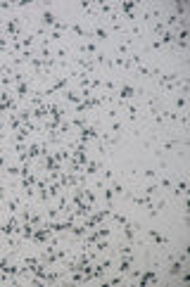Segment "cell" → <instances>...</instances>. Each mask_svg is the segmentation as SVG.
<instances>
[{"instance_id":"obj_1","label":"cell","mask_w":190,"mask_h":287,"mask_svg":"<svg viewBox=\"0 0 190 287\" xmlns=\"http://www.w3.org/2000/svg\"><path fill=\"white\" fill-rule=\"evenodd\" d=\"M150 240L157 242V245H166V237H164L162 233H157V230H150Z\"/></svg>"},{"instance_id":"obj_2","label":"cell","mask_w":190,"mask_h":287,"mask_svg":"<svg viewBox=\"0 0 190 287\" xmlns=\"http://www.w3.org/2000/svg\"><path fill=\"white\" fill-rule=\"evenodd\" d=\"M124 12H126V17H128V19H136V5H133V3H124Z\"/></svg>"},{"instance_id":"obj_3","label":"cell","mask_w":190,"mask_h":287,"mask_svg":"<svg viewBox=\"0 0 190 287\" xmlns=\"http://www.w3.org/2000/svg\"><path fill=\"white\" fill-rule=\"evenodd\" d=\"M81 50H83L86 55H98V45H95V43H86Z\"/></svg>"},{"instance_id":"obj_4","label":"cell","mask_w":190,"mask_h":287,"mask_svg":"<svg viewBox=\"0 0 190 287\" xmlns=\"http://www.w3.org/2000/svg\"><path fill=\"white\" fill-rule=\"evenodd\" d=\"M114 223H117V225H126V223H128V218H126L124 214H114Z\"/></svg>"},{"instance_id":"obj_5","label":"cell","mask_w":190,"mask_h":287,"mask_svg":"<svg viewBox=\"0 0 190 287\" xmlns=\"http://www.w3.org/2000/svg\"><path fill=\"white\" fill-rule=\"evenodd\" d=\"M133 95V85H124L121 88V97H131Z\"/></svg>"},{"instance_id":"obj_6","label":"cell","mask_w":190,"mask_h":287,"mask_svg":"<svg viewBox=\"0 0 190 287\" xmlns=\"http://www.w3.org/2000/svg\"><path fill=\"white\" fill-rule=\"evenodd\" d=\"M43 21H45V24H52V21H55V14L45 10V12H43Z\"/></svg>"},{"instance_id":"obj_7","label":"cell","mask_w":190,"mask_h":287,"mask_svg":"<svg viewBox=\"0 0 190 287\" xmlns=\"http://www.w3.org/2000/svg\"><path fill=\"white\" fill-rule=\"evenodd\" d=\"M17 93H19V95H26V93H29V85H26V83H17Z\"/></svg>"},{"instance_id":"obj_8","label":"cell","mask_w":190,"mask_h":287,"mask_svg":"<svg viewBox=\"0 0 190 287\" xmlns=\"http://www.w3.org/2000/svg\"><path fill=\"white\" fill-rule=\"evenodd\" d=\"M100 171V161H93L90 166H88V173H98Z\"/></svg>"},{"instance_id":"obj_9","label":"cell","mask_w":190,"mask_h":287,"mask_svg":"<svg viewBox=\"0 0 190 287\" xmlns=\"http://www.w3.org/2000/svg\"><path fill=\"white\" fill-rule=\"evenodd\" d=\"M150 280L155 282V280H157V275H155V273H145V275H143V282H150Z\"/></svg>"},{"instance_id":"obj_10","label":"cell","mask_w":190,"mask_h":287,"mask_svg":"<svg viewBox=\"0 0 190 287\" xmlns=\"http://www.w3.org/2000/svg\"><path fill=\"white\" fill-rule=\"evenodd\" d=\"M71 31H74V33H76V36H83V33H86V31H83V29H81V26H79V24H74V26H71Z\"/></svg>"},{"instance_id":"obj_11","label":"cell","mask_w":190,"mask_h":287,"mask_svg":"<svg viewBox=\"0 0 190 287\" xmlns=\"http://www.w3.org/2000/svg\"><path fill=\"white\" fill-rule=\"evenodd\" d=\"M93 31H95L98 38H107V31H105V29H93Z\"/></svg>"},{"instance_id":"obj_12","label":"cell","mask_w":190,"mask_h":287,"mask_svg":"<svg viewBox=\"0 0 190 287\" xmlns=\"http://www.w3.org/2000/svg\"><path fill=\"white\" fill-rule=\"evenodd\" d=\"M117 52H119V55H126V52H128V45H126V43H124V45H119V48H117Z\"/></svg>"},{"instance_id":"obj_13","label":"cell","mask_w":190,"mask_h":287,"mask_svg":"<svg viewBox=\"0 0 190 287\" xmlns=\"http://www.w3.org/2000/svg\"><path fill=\"white\" fill-rule=\"evenodd\" d=\"M174 145H176V140H166V143H164V149H166V152H169V149L174 147Z\"/></svg>"},{"instance_id":"obj_14","label":"cell","mask_w":190,"mask_h":287,"mask_svg":"<svg viewBox=\"0 0 190 287\" xmlns=\"http://www.w3.org/2000/svg\"><path fill=\"white\" fill-rule=\"evenodd\" d=\"M159 183H162V187H171V185H174V183H171V178H164V181H159Z\"/></svg>"},{"instance_id":"obj_15","label":"cell","mask_w":190,"mask_h":287,"mask_svg":"<svg viewBox=\"0 0 190 287\" xmlns=\"http://www.w3.org/2000/svg\"><path fill=\"white\" fill-rule=\"evenodd\" d=\"M155 176H157V173H155V169H145V178H155Z\"/></svg>"},{"instance_id":"obj_16","label":"cell","mask_w":190,"mask_h":287,"mask_svg":"<svg viewBox=\"0 0 190 287\" xmlns=\"http://www.w3.org/2000/svg\"><path fill=\"white\" fill-rule=\"evenodd\" d=\"M178 190L185 192V190H188V183H185V181H178Z\"/></svg>"},{"instance_id":"obj_17","label":"cell","mask_w":190,"mask_h":287,"mask_svg":"<svg viewBox=\"0 0 190 287\" xmlns=\"http://www.w3.org/2000/svg\"><path fill=\"white\" fill-rule=\"evenodd\" d=\"M136 114H138L136 107H128V116H131V119H136Z\"/></svg>"},{"instance_id":"obj_18","label":"cell","mask_w":190,"mask_h":287,"mask_svg":"<svg viewBox=\"0 0 190 287\" xmlns=\"http://www.w3.org/2000/svg\"><path fill=\"white\" fill-rule=\"evenodd\" d=\"M3 197H5V190H3V187H0V199H3Z\"/></svg>"}]
</instances>
